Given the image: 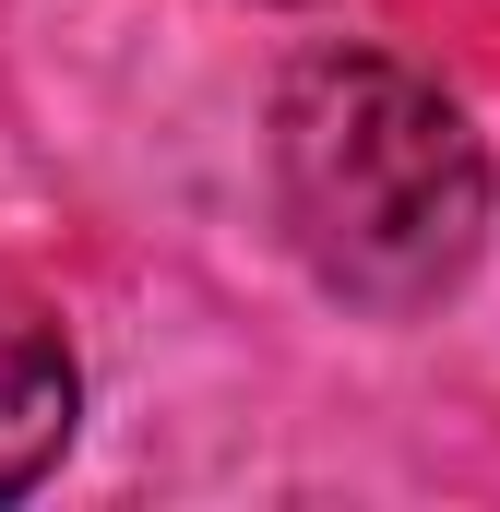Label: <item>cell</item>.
<instances>
[{"mask_svg": "<svg viewBox=\"0 0 500 512\" xmlns=\"http://www.w3.org/2000/svg\"><path fill=\"white\" fill-rule=\"evenodd\" d=\"M274 215L298 262L346 310H429L477 262L489 227V143L465 108L381 60V48H322L274 96Z\"/></svg>", "mask_w": 500, "mask_h": 512, "instance_id": "6da1fadb", "label": "cell"}, {"mask_svg": "<svg viewBox=\"0 0 500 512\" xmlns=\"http://www.w3.org/2000/svg\"><path fill=\"white\" fill-rule=\"evenodd\" d=\"M72 417H84L72 346H60L36 310H0V501H24V489L72 453Z\"/></svg>", "mask_w": 500, "mask_h": 512, "instance_id": "7a4b0ae2", "label": "cell"}]
</instances>
